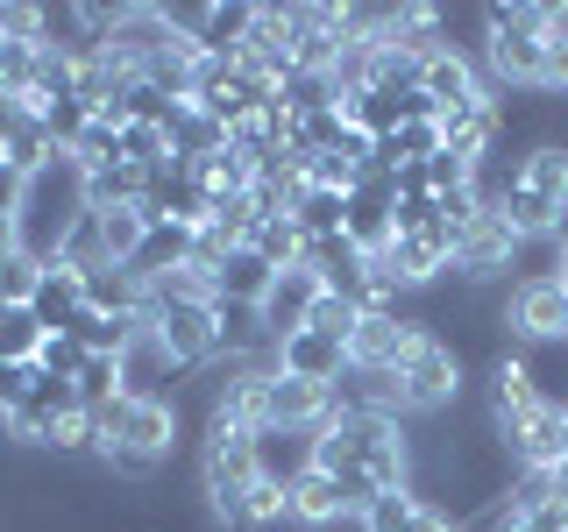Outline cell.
<instances>
[{
	"label": "cell",
	"instance_id": "28",
	"mask_svg": "<svg viewBox=\"0 0 568 532\" xmlns=\"http://www.w3.org/2000/svg\"><path fill=\"white\" fill-rule=\"evenodd\" d=\"M248 248H256L271 270H298V263H306V235H298L292 221H263L256 235H248Z\"/></svg>",
	"mask_w": 568,
	"mask_h": 532
},
{
	"label": "cell",
	"instance_id": "31",
	"mask_svg": "<svg viewBox=\"0 0 568 532\" xmlns=\"http://www.w3.org/2000/svg\"><path fill=\"white\" fill-rule=\"evenodd\" d=\"M43 270H50V263H36V256H22V248H14V256L0 263V298H8V306H29L36 284H43Z\"/></svg>",
	"mask_w": 568,
	"mask_h": 532
},
{
	"label": "cell",
	"instance_id": "16",
	"mask_svg": "<svg viewBox=\"0 0 568 532\" xmlns=\"http://www.w3.org/2000/svg\"><path fill=\"white\" fill-rule=\"evenodd\" d=\"M355 525H363V532H455L448 511L426 504L413 483H405V490H384V497H377V504H369Z\"/></svg>",
	"mask_w": 568,
	"mask_h": 532
},
{
	"label": "cell",
	"instance_id": "10",
	"mask_svg": "<svg viewBox=\"0 0 568 532\" xmlns=\"http://www.w3.org/2000/svg\"><path fill=\"white\" fill-rule=\"evenodd\" d=\"M277 369H284V377H298V383L334 390V383L348 377V341H334V334H320V327H298V334H284V341H277Z\"/></svg>",
	"mask_w": 568,
	"mask_h": 532
},
{
	"label": "cell",
	"instance_id": "15",
	"mask_svg": "<svg viewBox=\"0 0 568 532\" xmlns=\"http://www.w3.org/2000/svg\"><path fill=\"white\" fill-rule=\"evenodd\" d=\"M363 511H355V497L342 475H327V469H313L306 483L292 490V525H306V532H327V525H355Z\"/></svg>",
	"mask_w": 568,
	"mask_h": 532
},
{
	"label": "cell",
	"instance_id": "9",
	"mask_svg": "<svg viewBox=\"0 0 568 532\" xmlns=\"http://www.w3.org/2000/svg\"><path fill=\"white\" fill-rule=\"evenodd\" d=\"M505 454H511V469H547L555 475L568 461V412L561 405H532L519 426H505Z\"/></svg>",
	"mask_w": 568,
	"mask_h": 532
},
{
	"label": "cell",
	"instance_id": "2",
	"mask_svg": "<svg viewBox=\"0 0 568 532\" xmlns=\"http://www.w3.org/2000/svg\"><path fill=\"white\" fill-rule=\"evenodd\" d=\"M490 50H484V71L497 93H540L547 85V8L540 0H490Z\"/></svg>",
	"mask_w": 568,
	"mask_h": 532
},
{
	"label": "cell",
	"instance_id": "35",
	"mask_svg": "<svg viewBox=\"0 0 568 532\" xmlns=\"http://www.w3.org/2000/svg\"><path fill=\"white\" fill-rule=\"evenodd\" d=\"M22 185H29V171H14L8 156H0V213H8V221L22 213Z\"/></svg>",
	"mask_w": 568,
	"mask_h": 532
},
{
	"label": "cell",
	"instance_id": "14",
	"mask_svg": "<svg viewBox=\"0 0 568 532\" xmlns=\"http://www.w3.org/2000/svg\"><path fill=\"white\" fill-rule=\"evenodd\" d=\"M320 291H327V284H320L306 263H298V270H277V284L263 291V327H271V341H284V334L306 327L313 306H320Z\"/></svg>",
	"mask_w": 568,
	"mask_h": 532
},
{
	"label": "cell",
	"instance_id": "25",
	"mask_svg": "<svg viewBox=\"0 0 568 532\" xmlns=\"http://www.w3.org/2000/svg\"><path fill=\"white\" fill-rule=\"evenodd\" d=\"M342 221H348V200L342 192H320V185H306L298 192V206H292V227L306 242H327V235H342Z\"/></svg>",
	"mask_w": 568,
	"mask_h": 532
},
{
	"label": "cell",
	"instance_id": "7",
	"mask_svg": "<svg viewBox=\"0 0 568 532\" xmlns=\"http://www.w3.org/2000/svg\"><path fill=\"white\" fill-rule=\"evenodd\" d=\"M419 319L405 313V306H377V313H363L355 319V334H348V362L355 369H398L405 355H413V341H419Z\"/></svg>",
	"mask_w": 568,
	"mask_h": 532
},
{
	"label": "cell",
	"instance_id": "39",
	"mask_svg": "<svg viewBox=\"0 0 568 532\" xmlns=\"http://www.w3.org/2000/svg\"><path fill=\"white\" fill-rule=\"evenodd\" d=\"M0 313H8V298H0Z\"/></svg>",
	"mask_w": 568,
	"mask_h": 532
},
{
	"label": "cell",
	"instance_id": "8",
	"mask_svg": "<svg viewBox=\"0 0 568 532\" xmlns=\"http://www.w3.org/2000/svg\"><path fill=\"white\" fill-rule=\"evenodd\" d=\"M342 235L363 248V256H384V248H390V235H398V192H390L384 171H363V177H355Z\"/></svg>",
	"mask_w": 568,
	"mask_h": 532
},
{
	"label": "cell",
	"instance_id": "33",
	"mask_svg": "<svg viewBox=\"0 0 568 532\" xmlns=\"http://www.w3.org/2000/svg\"><path fill=\"white\" fill-rule=\"evenodd\" d=\"M355 319H363V306H348V298L320 291V306H313V319H306V327H320V334H334V341H348V334H355Z\"/></svg>",
	"mask_w": 568,
	"mask_h": 532
},
{
	"label": "cell",
	"instance_id": "17",
	"mask_svg": "<svg viewBox=\"0 0 568 532\" xmlns=\"http://www.w3.org/2000/svg\"><path fill=\"white\" fill-rule=\"evenodd\" d=\"M178 43L171 35V22L156 8H121V22H114V43H106V58H121L129 71H150L164 50Z\"/></svg>",
	"mask_w": 568,
	"mask_h": 532
},
{
	"label": "cell",
	"instance_id": "24",
	"mask_svg": "<svg viewBox=\"0 0 568 532\" xmlns=\"http://www.w3.org/2000/svg\"><path fill=\"white\" fill-rule=\"evenodd\" d=\"M71 383H79V405H85V412H106L114 398H129V369H121V355H85V369Z\"/></svg>",
	"mask_w": 568,
	"mask_h": 532
},
{
	"label": "cell",
	"instance_id": "19",
	"mask_svg": "<svg viewBox=\"0 0 568 532\" xmlns=\"http://www.w3.org/2000/svg\"><path fill=\"white\" fill-rule=\"evenodd\" d=\"M277 284V270L256 248H227V263L213 270V306H263V291Z\"/></svg>",
	"mask_w": 568,
	"mask_h": 532
},
{
	"label": "cell",
	"instance_id": "36",
	"mask_svg": "<svg viewBox=\"0 0 568 532\" xmlns=\"http://www.w3.org/2000/svg\"><path fill=\"white\" fill-rule=\"evenodd\" d=\"M14 248H22V235H14V221H8V213H0V263H8Z\"/></svg>",
	"mask_w": 568,
	"mask_h": 532
},
{
	"label": "cell",
	"instance_id": "32",
	"mask_svg": "<svg viewBox=\"0 0 568 532\" xmlns=\"http://www.w3.org/2000/svg\"><path fill=\"white\" fill-rule=\"evenodd\" d=\"M36 369H43V377H79V369H85V348H79V334H50V341H43V355H36Z\"/></svg>",
	"mask_w": 568,
	"mask_h": 532
},
{
	"label": "cell",
	"instance_id": "29",
	"mask_svg": "<svg viewBox=\"0 0 568 532\" xmlns=\"http://www.w3.org/2000/svg\"><path fill=\"white\" fill-rule=\"evenodd\" d=\"M100 227H106V263L129 270V256L142 248V235H150V213H142V206H114V213H100Z\"/></svg>",
	"mask_w": 568,
	"mask_h": 532
},
{
	"label": "cell",
	"instance_id": "34",
	"mask_svg": "<svg viewBox=\"0 0 568 532\" xmlns=\"http://www.w3.org/2000/svg\"><path fill=\"white\" fill-rule=\"evenodd\" d=\"M29 383H36V362H0V419L29 398Z\"/></svg>",
	"mask_w": 568,
	"mask_h": 532
},
{
	"label": "cell",
	"instance_id": "38",
	"mask_svg": "<svg viewBox=\"0 0 568 532\" xmlns=\"http://www.w3.org/2000/svg\"><path fill=\"white\" fill-rule=\"evenodd\" d=\"M555 497H561V504H568V461H561V469H555Z\"/></svg>",
	"mask_w": 568,
	"mask_h": 532
},
{
	"label": "cell",
	"instance_id": "26",
	"mask_svg": "<svg viewBox=\"0 0 568 532\" xmlns=\"http://www.w3.org/2000/svg\"><path fill=\"white\" fill-rule=\"evenodd\" d=\"M43 341H50V327L29 306H8V313H0V362H36Z\"/></svg>",
	"mask_w": 568,
	"mask_h": 532
},
{
	"label": "cell",
	"instance_id": "23",
	"mask_svg": "<svg viewBox=\"0 0 568 532\" xmlns=\"http://www.w3.org/2000/svg\"><path fill=\"white\" fill-rule=\"evenodd\" d=\"M426 156H440V121H405V129H390L377 142V164L369 171H405V164H426Z\"/></svg>",
	"mask_w": 568,
	"mask_h": 532
},
{
	"label": "cell",
	"instance_id": "37",
	"mask_svg": "<svg viewBox=\"0 0 568 532\" xmlns=\"http://www.w3.org/2000/svg\"><path fill=\"white\" fill-rule=\"evenodd\" d=\"M555 277H561V291H568V235H561V248H555Z\"/></svg>",
	"mask_w": 568,
	"mask_h": 532
},
{
	"label": "cell",
	"instance_id": "12",
	"mask_svg": "<svg viewBox=\"0 0 568 532\" xmlns=\"http://www.w3.org/2000/svg\"><path fill=\"white\" fill-rule=\"evenodd\" d=\"M313 440L320 433H298V426H256V475H263V483H277V490H298L320 469Z\"/></svg>",
	"mask_w": 568,
	"mask_h": 532
},
{
	"label": "cell",
	"instance_id": "20",
	"mask_svg": "<svg viewBox=\"0 0 568 532\" xmlns=\"http://www.w3.org/2000/svg\"><path fill=\"white\" fill-rule=\"evenodd\" d=\"M29 313L43 319L50 334H64L71 319L85 313V277H79V270H64V263H50L43 284H36V298H29Z\"/></svg>",
	"mask_w": 568,
	"mask_h": 532
},
{
	"label": "cell",
	"instance_id": "27",
	"mask_svg": "<svg viewBox=\"0 0 568 532\" xmlns=\"http://www.w3.org/2000/svg\"><path fill=\"white\" fill-rule=\"evenodd\" d=\"M58 263L64 270H79V277H93V270H106V227H100V213H85L79 227L64 235V248H58Z\"/></svg>",
	"mask_w": 568,
	"mask_h": 532
},
{
	"label": "cell",
	"instance_id": "13",
	"mask_svg": "<svg viewBox=\"0 0 568 532\" xmlns=\"http://www.w3.org/2000/svg\"><path fill=\"white\" fill-rule=\"evenodd\" d=\"M532 405H540V383H532L526 355L511 348L505 362H490V369H484V412L497 419V433H505V426H519Z\"/></svg>",
	"mask_w": 568,
	"mask_h": 532
},
{
	"label": "cell",
	"instance_id": "18",
	"mask_svg": "<svg viewBox=\"0 0 568 532\" xmlns=\"http://www.w3.org/2000/svg\"><path fill=\"white\" fill-rule=\"evenodd\" d=\"M192 235H200V227L150 221V235H142V248L129 256V277H142V284H164V277H178V270H192Z\"/></svg>",
	"mask_w": 568,
	"mask_h": 532
},
{
	"label": "cell",
	"instance_id": "5",
	"mask_svg": "<svg viewBox=\"0 0 568 532\" xmlns=\"http://www.w3.org/2000/svg\"><path fill=\"white\" fill-rule=\"evenodd\" d=\"M171 22V35L200 58H242L248 29H256V8H213V0H164L156 8Z\"/></svg>",
	"mask_w": 568,
	"mask_h": 532
},
{
	"label": "cell",
	"instance_id": "6",
	"mask_svg": "<svg viewBox=\"0 0 568 532\" xmlns=\"http://www.w3.org/2000/svg\"><path fill=\"white\" fill-rule=\"evenodd\" d=\"M511 263H519V235L505 227V213H476L455 235V277L462 284H505Z\"/></svg>",
	"mask_w": 568,
	"mask_h": 532
},
{
	"label": "cell",
	"instance_id": "11",
	"mask_svg": "<svg viewBox=\"0 0 568 532\" xmlns=\"http://www.w3.org/2000/svg\"><path fill=\"white\" fill-rule=\"evenodd\" d=\"M327 419H334V390L298 383V377H284V369L263 377V426H298V433H320Z\"/></svg>",
	"mask_w": 568,
	"mask_h": 532
},
{
	"label": "cell",
	"instance_id": "21",
	"mask_svg": "<svg viewBox=\"0 0 568 532\" xmlns=\"http://www.w3.org/2000/svg\"><path fill=\"white\" fill-rule=\"evenodd\" d=\"M171 164H206L213 150H227V129L206 114V106H178V121H171Z\"/></svg>",
	"mask_w": 568,
	"mask_h": 532
},
{
	"label": "cell",
	"instance_id": "1",
	"mask_svg": "<svg viewBox=\"0 0 568 532\" xmlns=\"http://www.w3.org/2000/svg\"><path fill=\"white\" fill-rule=\"evenodd\" d=\"M85 171L71 164V156H50L43 171H29V185H22V213H14V235H22V256L36 263H58V248L64 235L85 221Z\"/></svg>",
	"mask_w": 568,
	"mask_h": 532
},
{
	"label": "cell",
	"instance_id": "30",
	"mask_svg": "<svg viewBox=\"0 0 568 532\" xmlns=\"http://www.w3.org/2000/svg\"><path fill=\"white\" fill-rule=\"evenodd\" d=\"M526 185L540 192V200H561L568 206V150H555V142H547V150H532L526 156Z\"/></svg>",
	"mask_w": 568,
	"mask_h": 532
},
{
	"label": "cell",
	"instance_id": "22",
	"mask_svg": "<svg viewBox=\"0 0 568 532\" xmlns=\"http://www.w3.org/2000/svg\"><path fill=\"white\" fill-rule=\"evenodd\" d=\"M150 200V171L135 164H106V171H85V206L93 213H114V206H142Z\"/></svg>",
	"mask_w": 568,
	"mask_h": 532
},
{
	"label": "cell",
	"instance_id": "3",
	"mask_svg": "<svg viewBox=\"0 0 568 532\" xmlns=\"http://www.w3.org/2000/svg\"><path fill=\"white\" fill-rule=\"evenodd\" d=\"M398 383H405V419H440L469 398V362L440 334H419L413 355L398 362Z\"/></svg>",
	"mask_w": 568,
	"mask_h": 532
},
{
	"label": "cell",
	"instance_id": "4",
	"mask_svg": "<svg viewBox=\"0 0 568 532\" xmlns=\"http://www.w3.org/2000/svg\"><path fill=\"white\" fill-rule=\"evenodd\" d=\"M100 426V454L106 448H135L150 461H171L178 454V433H185V412L171 398H114L106 412H93Z\"/></svg>",
	"mask_w": 568,
	"mask_h": 532
}]
</instances>
